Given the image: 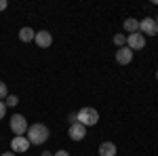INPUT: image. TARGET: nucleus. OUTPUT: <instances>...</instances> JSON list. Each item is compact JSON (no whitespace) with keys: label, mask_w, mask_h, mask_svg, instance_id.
<instances>
[{"label":"nucleus","mask_w":158,"mask_h":156,"mask_svg":"<svg viewBox=\"0 0 158 156\" xmlns=\"http://www.w3.org/2000/svg\"><path fill=\"white\" fill-rule=\"evenodd\" d=\"M4 103H6V106H17V103H19V99H17V95H9Z\"/></svg>","instance_id":"15"},{"label":"nucleus","mask_w":158,"mask_h":156,"mask_svg":"<svg viewBox=\"0 0 158 156\" xmlns=\"http://www.w3.org/2000/svg\"><path fill=\"white\" fill-rule=\"evenodd\" d=\"M6 97H9V91H6V84H4L2 80H0V101H2V99H6Z\"/></svg>","instance_id":"14"},{"label":"nucleus","mask_w":158,"mask_h":156,"mask_svg":"<svg viewBox=\"0 0 158 156\" xmlns=\"http://www.w3.org/2000/svg\"><path fill=\"white\" fill-rule=\"evenodd\" d=\"M36 44L38 47H42V48H47L53 44V36H51V32H47V30H40V32H36Z\"/></svg>","instance_id":"9"},{"label":"nucleus","mask_w":158,"mask_h":156,"mask_svg":"<svg viewBox=\"0 0 158 156\" xmlns=\"http://www.w3.org/2000/svg\"><path fill=\"white\" fill-rule=\"evenodd\" d=\"M70 137H72L74 141L85 139V137H86V127H85V124H80V122H74V124H70Z\"/></svg>","instance_id":"7"},{"label":"nucleus","mask_w":158,"mask_h":156,"mask_svg":"<svg viewBox=\"0 0 158 156\" xmlns=\"http://www.w3.org/2000/svg\"><path fill=\"white\" fill-rule=\"evenodd\" d=\"M114 44H116L118 48L124 47V44H127V36H122V34H116V36H114Z\"/></svg>","instance_id":"13"},{"label":"nucleus","mask_w":158,"mask_h":156,"mask_svg":"<svg viewBox=\"0 0 158 156\" xmlns=\"http://www.w3.org/2000/svg\"><path fill=\"white\" fill-rule=\"evenodd\" d=\"M6 6H9V2H6V0H0V11H4Z\"/></svg>","instance_id":"19"},{"label":"nucleus","mask_w":158,"mask_h":156,"mask_svg":"<svg viewBox=\"0 0 158 156\" xmlns=\"http://www.w3.org/2000/svg\"><path fill=\"white\" fill-rule=\"evenodd\" d=\"M42 156H51V152H42Z\"/></svg>","instance_id":"21"},{"label":"nucleus","mask_w":158,"mask_h":156,"mask_svg":"<svg viewBox=\"0 0 158 156\" xmlns=\"http://www.w3.org/2000/svg\"><path fill=\"white\" fill-rule=\"evenodd\" d=\"M154 21H156V23H158V15H156V19H154Z\"/></svg>","instance_id":"22"},{"label":"nucleus","mask_w":158,"mask_h":156,"mask_svg":"<svg viewBox=\"0 0 158 156\" xmlns=\"http://www.w3.org/2000/svg\"><path fill=\"white\" fill-rule=\"evenodd\" d=\"M68 122H70V124H74V122H78V118H76V114H70V116H68Z\"/></svg>","instance_id":"17"},{"label":"nucleus","mask_w":158,"mask_h":156,"mask_svg":"<svg viewBox=\"0 0 158 156\" xmlns=\"http://www.w3.org/2000/svg\"><path fill=\"white\" fill-rule=\"evenodd\" d=\"M99 156H116V145L112 141H103L99 145Z\"/></svg>","instance_id":"10"},{"label":"nucleus","mask_w":158,"mask_h":156,"mask_svg":"<svg viewBox=\"0 0 158 156\" xmlns=\"http://www.w3.org/2000/svg\"><path fill=\"white\" fill-rule=\"evenodd\" d=\"M122 25H124V30H127L129 34H137V32H139V21L133 19V17H131V19H124Z\"/></svg>","instance_id":"11"},{"label":"nucleus","mask_w":158,"mask_h":156,"mask_svg":"<svg viewBox=\"0 0 158 156\" xmlns=\"http://www.w3.org/2000/svg\"><path fill=\"white\" fill-rule=\"evenodd\" d=\"M4 112H6V103H4V101H0V118L4 116Z\"/></svg>","instance_id":"16"},{"label":"nucleus","mask_w":158,"mask_h":156,"mask_svg":"<svg viewBox=\"0 0 158 156\" xmlns=\"http://www.w3.org/2000/svg\"><path fill=\"white\" fill-rule=\"evenodd\" d=\"M19 38H21L23 42H32V40L36 38V34H34L32 27H21V30H19Z\"/></svg>","instance_id":"12"},{"label":"nucleus","mask_w":158,"mask_h":156,"mask_svg":"<svg viewBox=\"0 0 158 156\" xmlns=\"http://www.w3.org/2000/svg\"><path fill=\"white\" fill-rule=\"evenodd\" d=\"M11 148H13V152H27V148H30V139L23 137V135H17V137L11 141Z\"/></svg>","instance_id":"8"},{"label":"nucleus","mask_w":158,"mask_h":156,"mask_svg":"<svg viewBox=\"0 0 158 156\" xmlns=\"http://www.w3.org/2000/svg\"><path fill=\"white\" fill-rule=\"evenodd\" d=\"M53 156H70V154H68L65 150H57V152H55V154H53Z\"/></svg>","instance_id":"18"},{"label":"nucleus","mask_w":158,"mask_h":156,"mask_svg":"<svg viewBox=\"0 0 158 156\" xmlns=\"http://www.w3.org/2000/svg\"><path fill=\"white\" fill-rule=\"evenodd\" d=\"M156 80H158V70H156Z\"/></svg>","instance_id":"23"},{"label":"nucleus","mask_w":158,"mask_h":156,"mask_svg":"<svg viewBox=\"0 0 158 156\" xmlns=\"http://www.w3.org/2000/svg\"><path fill=\"white\" fill-rule=\"evenodd\" d=\"M139 32H141V34H148V36H156L158 34V23L152 17H146V19L139 21Z\"/></svg>","instance_id":"4"},{"label":"nucleus","mask_w":158,"mask_h":156,"mask_svg":"<svg viewBox=\"0 0 158 156\" xmlns=\"http://www.w3.org/2000/svg\"><path fill=\"white\" fill-rule=\"evenodd\" d=\"M49 127L47 124H32V127H27V139H30V144H34V145H40V144H44L47 139H49Z\"/></svg>","instance_id":"1"},{"label":"nucleus","mask_w":158,"mask_h":156,"mask_svg":"<svg viewBox=\"0 0 158 156\" xmlns=\"http://www.w3.org/2000/svg\"><path fill=\"white\" fill-rule=\"evenodd\" d=\"M11 131L15 133V135H23V133H27V120H25V116H21V114H15L11 118Z\"/></svg>","instance_id":"3"},{"label":"nucleus","mask_w":158,"mask_h":156,"mask_svg":"<svg viewBox=\"0 0 158 156\" xmlns=\"http://www.w3.org/2000/svg\"><path fill=\"white\" fill-rule=\"evenodd\" d=\"M76 118L85 127H93V124L99 122V112L95 108H82L80 112H76Z\"/></svg>","instance_id":"2"},{"label":"nucleus","mask_w":158,"mask_h":156,"mask_svg":"<svg viewBox=\"0 0 158 156\" xmlns=\"http://www.w3.org/2000/svg\"><path fill=\"white\" fill-rule=\"evenodd\" d=\"M131 59H133V51H131L129 47H120L118 51H116V61H118L120 65H129Z\"/></svg>","instance_id":"6"},{"label":"nucleus","mask_w":158,"mask_h":156,"mask_svg":"<svg viewBox=\"0 0 158 156\" xmlns=\"http://www.w3.org/2000/svg\"><path fill=\"white\" fill-rule=\"evenodd\" d=\"M2 156H17V154H15V152H4Z\"/></svg>","instance_id":"20"},{"label":"nucleus","mask_w":158,"mask_h":156,"mask_svg":"<svg viewBox=\"0 0 158 156\" xmlns=\"http://www.w3.org/2000/svg\"><path fill=\"white\" fill-rule=\"evenodd\" d=\"M127 47L131 48V51H139V48L146 47V36L141 34V32H137V34H129L127 36Z\"/></svg>","instance_id":"5"}]
</instances>
